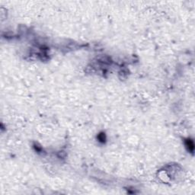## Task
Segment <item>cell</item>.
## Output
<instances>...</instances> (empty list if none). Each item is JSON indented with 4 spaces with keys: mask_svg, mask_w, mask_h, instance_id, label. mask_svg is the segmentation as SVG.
<instances>
[{
    "mask_svg": "<svg viewBox=\"0 0 195 195\" xmlns=\"http://www.w3.org/2000/svg\"><path fill=\"white\" fill-rule=\"evenodd\" d=\"M186 147L188 149V150L190 152H193L194 149V142L191 140H188L185 143Z\"/></svg>",
    "mask_w": 195,
    "mask_h": 195,
    "instance_id": "6da1fadb",
    "label": "cell"
}]
</instances>
